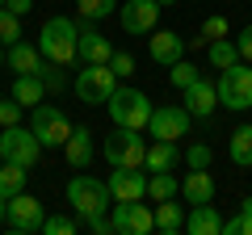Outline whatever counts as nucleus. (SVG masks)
<instances>
[{
  "mask_svg": "<svg viewBox=\"0 0 252 235\" xmlns=\"http://www.w3.org/2000/svg\"><path fill=\"white\" fill-rule=\"evenodd\" d=\"M177 193H181V181L172 172H147V198L152 202H168Z\"/></svg>",
  "mask_w": 252,
  "mask_h": 235,
  "instance_id": "obj_26",
  "label": "nucleus"
},
{
  "mask_svg": "<svg viewBox=\"0 0 252 235\" xmlns=\"http://www.w3.org/2000/svg\"><path fill=\"white\" fill-rule=\"evenodd\" d=\"M63 160L72 168H89L93 164V130L89 126H72V135L63 143Z\"/></svg>",
  "mask_w": 252,
  "mask_h": 235,
  "instance_id": "obj_19",
  "label": "nucleus"
},
{
  "mask_svg": "<svg viewBox=\"0 0 252 235\" xmlns=\"http://www.w3.org/2000/svg\"><path fill=\"white\" fill-rule=\"evenodd\" d=\"M227 155L235 168H252V126H240L227 135Z\"/></svg>",
  "mask_w": 252,
  "mask_h": 235,
  "instance_id": "obj_24",
  "label": "nucleus"
},
{
  "mask_svg": "<svg viewBox=\"0 0 252 235\" xmlns=\"http://www.w3.org/2000/svg\"><path fill=\"white\" fill-rule=\"evenodd\" d=\"M17 38H21V17L0 4V46H13Z\"/></svg>",
  "mask_w": 252,
  "mask_h": 235,
  "instance_id": "obj_31",
  "label": "nucleus"
},
{
  "mask_svg": "<svg viewBox=\"0 0 252 235\" xmlns=\"http://www.w3.org/2000/svg\"><path fill=\"white\" fill-rule=\"evenodd\" d=\"M17 122H21V105L13 97H4L0 101V126H17Z\"/></svg>",
  "mask_w": 252,
  "mask_h": 235,
  "instance_id": "obj_37",
  "label": "nucleus"
},
{
  "mask_svg": "<svg viewBox=\"0 0 252 235\" xmlns=\"http://www.w3.org/2000/svg\"><path fill=\"white\" fill-rule=\"evenodd\" d=\"M185 231L189 235H223V214H219L210 202H198V206H189V214H185Z\"/></svg>",
  "mask_w": 252,
  "mask_h": 235,
  "instance_id": "obj_18",
  "label": "nucleus"
},
{
  "mask_svg": "<svg viewBox=\"0 0 252 235\" xmlns=\"http://www.w3.org/2000/svg\"><path fill=\"white\" fill-rule=\"evenodd\" d=\"M168 4H181V0H160V9H168Z\"/></svg>",
  "mask_w": 252,
  "mask_h": 235,
  "instance_id": "obj_41",
  "label": "nucleus"
},
{
  "mask_svg": "<svg viewBox=\"0 0 252 235\" xmlns=\"http://www.w3.org/2000/svg\"><path fill=\"white\" fill-rule=\"evenodd\" d=\"M4 9L17 13V17H30V13H34V0H4Z\"/></svg>",
  "mask_w": 252,
  "mask_h": 235,
  "instance_id": "obj_39",
  "label": "nucleus"
},
{
  "mask_svg": "<svg viewBox=\"0 0 252 235\" xmlns=\"http://www.w3.org/2000/svg\"><path fill=\"white\" fill-rule=\"evenodd\" d=\"M109 223H114V235H152L156 231V218H152V206L139 202H114L109 206Z\"/></svg>",
  "mask_w": 252,
  "mask_h": 235,
  "instance_id": "obj_10",
  "label": "nucleus"
},
{
  "mask_svg": "<svg viewBox=\"0 0 252 235\" xmlns=\"http://www.w3.org/2000/svg\"><path fill=\"white\" fill-rule=\"evenodd\" d=\"M147 143H152V139H147L143 130L114 126V130L105 135V160L114 164V168H143V160H147Z\"/></svg>",
  "mask_w": 252,
  "mask_h": 235,
  "instance_id": "obj_4",
  "label": "nucleus"
},
{
  "mask_svg": "<svg viewBox=\"0 0 252 235\" xmlns=\"http://www.w3.org/2000/svg\"><path fill=\"white\" fill-rule=\"evenodd\" d=\"M42 231H46V235H76V231H80V218H67V214H46V218H42Z\"/></svg>",
  "mask_w": 252,
  "mask_h": 235,
  "instance_id": "obj_32",
  "label": "nucleus"
},
{
  "mask_svg": "<svg viewBox=\"0 0 252 235\" xmlns=\"http://www.w3.org/2000/svg\"><path fill=\"white\" fill-rule=\"evenodd\" d=\"M42 218H46L42 202H38V198H30L26 189H21V193H13V198L4 202V227H9L13 235L42 231Z\"/></svg>",
  "mask_w": 252,
  "mask_h": 235,
  "instance_id": "obj_9",
  "label": "nucleus"
},
{
  "mask_svg": "<svg viewBox=\"0 0 252 235\" xmlns=\"http://www.w3.org/2000/svg\"><path fill=\"white\" fill-rule=\"evenodd\" d=\"M109 67H114V76H118V80L135 76V59H130L126 51H114V55H109Z\"/></svg>",
  "mask_w": 252,
  "mask_h": 235,
  "instance_id": "obj_36",
  "label": "nucleus"
},
{
  "mask_svg": "<svg viewBox=\"0 0 252 235\" xmlns=\"http://www.w3.org/2000/svg\"><path fill=\"white\" fill-rule=\"evenodd\" d=\"M168 80L177 84V88H185V84L198 80V67L189 63V59H177V63H172V72H168Z\"/></svg>",
  "mask_w": 252,
  "mask_h": 235,
  "instance_id": "obj_33",
  "label": "nucleus"
},
{
  "mask_svg": "<svg viewBox=\"0 0 252 235\" xmlns=\"http://www.w3.org/2000/svg\"><path fill=\"white\" fill-rule=\"evenodd\" d=\"M215 88H219V105H227L231 114H244V109H252V63H231V67H223L219 72V80H215Z\"/></svg>",
  "mask_w": 252,
  "mask_h": 235,
  "instance_id": "obj_5",
  "label": "nucleus"
},
{
  "mask_svg": "<svg viewBox=\"0 0 252 235\" xmlns=\"http://www.w3.org/2000/svg\"><path fill=\"white\" fill-rule=\"evenodd\" d=\"M206 59L215 72H223V67L240 63V51H235V38H215V42H206Z\"/></svg>",
  "mask_w": 252,
  "mask_h": 235,
  "instance_id": "obj_25",
  "label": "nucleus"
},
{
  "mask_svg": "<svg viewBox=\"0 0 252 235\" xmlns=\"http://www.w3.org/2000/svg\"><path fill=\"white\" fill-rule=\"evenodd\" d=\"M118 21H122L126 34H135V38L152 34L156 21H160V0H126L118 9Z\"/></svg>",
  "mask_w": 252,
  "mask_h": 235,
  "instance_id": "obj_12",
  "label": "nucleus"
},
{
  "mask_svg": "<svg viewBox=\"0 0 252 235\" xmlns=\"http://www.w3.org/2000/svg\"><path fill=\"white\" fill-rule=\"evenodd\" d=\"M152 218H156V231H160V235H177V231H185V206H181L177 198L156 202V206H152Z\"/></svg>",
  "mask_w": 252,
  "mask_h": 235,
  "instance_id": "obj_22",
  "label": "nucleus"
},
{
  "mask_svg": "<svg viewBox=\"0 0 252 235\" xmlns=\"http://www.w3.org/2000/svg\"><path fill=\"white\" fill-rule=\"evenodd\" d=\"M0 164H4V160H0Z\"/></svg>",
  "mask_w": 252,
  "mask_h": 235,
  "instance_id": "obj_45",
  "label": "nucleus"
},
{
  "mask_svg": "<svg viewBox=\"0 0 252 235\" xmlns=\"http://www.w3.org/2000/svg\"><path fill=\"white\" fill-rule=\"evenodd\" d=\"M235 51H240L244 63H252V26H244V29H240V38H235Z\"/></svg>",
  "mask_w": 252,
  "mask_h": 235,
  "instance_id": "obj_38",
  "label": "nucleus"
},
{
  "mask_svg": "<svg viewBox=\"0 0 252 235\" xmlns=\"http://www.w3.org/2000/svg\"><path fill=\"white\" fill-rule=\"evenodd\" d=\"M26 176H30V168H21V164H0V193L4 198H13V193H21L26 189Z\"/></svg>",
  "mask_w": 252,
  "mask_h": 235,
  "instance_id": "obj_27",
  "label": "nucleus"
},
{
  "mask_svg": "<svg viewBox=\"0 0 252 235\" xmlns=\"http://www.w3.org/2000/svg\"><path fill=\"white\" fill-rule=\"evenodd\" d=\"M4 202H9V198H4V193H0V227H4Z\"/></svg>",
  "mask_w": 252,
  "mask_h": 235,
  "instance_id": "obj_40",
  "label": "nucleus"
},
{
  "mask_svg": "<svg viewBox=\"0 0 252 235\" xmlns=\"http://www.w3.org/2000/svg\"><path fill=\"white\" fill-rule=\"evenodd\" d=\"M185 109H189V118H210L219 109V88H215V80H206V76H198L193 84H185Z\"/></svg>",
  "mask_w": 252,
  "mask_h": 235,
  "instance_id": "obj_14",
  "label": "nucleus"
},
{
  "mask_svg": "<svg viewBox=\"0 0 252 235\" xmlns=\"http://www.w3.org/2000/svg\"><path fill=\"white\" fill-rule=\"evenodd\" d=\"M105 185L114 193V202H139L147 198V168H114Z\"/></svg>",
  "mask_w": 252,
  "mask_h": 235,
  "instance_id": "obj_13",
  "label": "nucleus"
},
{
  "mask_svg": "<svg viewBox=\"0 0 252 235\" xmlns=\"http://www.w3.org/2000/svg\"><path fill=\"white\" fill-rule=\"evenodd\" d=\"M177 164H181V147L177 143H168V139H152V143H147V160H143L147 172H172Z\"/></svg>",
  "mask_w": 252,
  "mask_h": 235,
  "instance_id": "obj_21",
  "label": "nucleus"
},
{
  "mask_svg": "<svg viewBox=\"0 0 252 235\" xmlns=\"http://www.w3.org/2000/svg\"><path fill=\"white\" fill-rule=\"evenodd\" d=\"M202 42H215V38H227V17H219V13H215V17H206V21H202Z\"/></svg>",
  "mask_w": 252,
  "mask_h": 235,
  "instance_id": "obj_35",
  "label": "nucleus"
},
{
  "mask_svg": "<svg viewBox=\"0 0 252 235\" xmlns=\"http://www.w3.org/2000/svg\"><path fill=\"white\" fill-rule=\"evenodd\" d=\"M46 147L38 143V135L30 126H0V160H9V164H21V168H34L38 160H42Z\"/></svg>",
  "mask_w": 252,
  "mask_h": 235,
  "instance_id": "obj_6",
  "label": "nucleus"
},
{
  "mask_svg": "<svg viewBox=\"0 0 252 235\" xmlns=\"http://www.w3.org/2000/svg\"><path fill=\"white\" fill-rule=\"evenodd\" d=\"M38 80L46 84V97H63V88H67V76H63V67L59 63H51V59H42V67H38Z\"/></svg>",
  "mask_w": 252,
  "mask_h": 235,
  "instance_id": "obj_29",
  "label": "nucleus"
},
{
  "mask_svg": "<svg viewBox=\"0 0 252 235\" xmlns=\"http://www.w3.org/2000/svg\"><path fill=\"white\" fill-rule=\"evenodd\" d=\"M80 21H105L109 13H118V0H76Z\"/></svg>",
  "mask_w": 252,
  "mask_h": 235,
  "instance_id": "obj_28",
  "label": "nucleus"
},
{
  "mask_svg": "<svg viewBox=\"0 0 252 235\" xmlns=\"http://www.w3.org/2000/svg\"><path fill=\"white\" fill-rule=\"evenodd\" d=\"M30 130L38 135L42 147H63L72 135V118L63 114L59 105H34L30 109Z\"/></svg>",
  "mask_w": 252,
  "mask_h": 235,
  "instance_id": "obj_8",
  "label": "nucleus"
},
{
  "mask_svg": "<svg viewBox=\"0 0 252 235\" xmlns=\"http://www.w3.org/2000/svg\"><path fill=\"white\" fill-rule=\"evenodd\" d=\"M67 206L76 210V218L109 214L114 193H109L105 181H97V176H89V172H80V176H72V181H67Z\"/></svg>",
  "mask_w": 252,
  "mask_h": 235,
  "instance_id": "obj_3",
  "label": "nucleus"
},
{
  "mask_svg": "<svg viewBox=\"0 0 252 235\" xmlns=\"http://www.w3.org/2000/svg\"><path fill=\"white\" fill-rule=\"evenodd\" d=\"M223 235H252V198L240 202L235 218H223Z\"/></svg>",
  "mask_w": 252,
  "mask_h": 235,
  "instance_id": "obj_30",
  "label": "nucleus"
},
{
  "mask_svg": "<svg viewBox=\"0 0 252 235\" xmlns=\"http://www.w3.org/2000/svg\"><path fill=\"white\" fill-rule=\"evenodd\" d=\"M147 55H152L156 63L172 67L177 59H185V38H181L177 29H152V38H147Z\"/></svg>",
  "mask_w": 252,
  "mask_h": 235,
  "instance_id": "obj_15",
  "label": "nucleus"
},
{
  "mask_svg": "<svg viewBox=\"0 0 252 235\" xmlns=\"http://www.w3.org/2000/svg\"><path fill=\"white\" fill-rule=\"evenodd\" d=\"M189 109L185 105H156L152 109V122H147V139H168V143H177V139L189 135Z\"/></svg>",
  "mask_w": 252,
  "mask_h": 235,
  "instance_id": "obj_11",
  "label": "nucleus"
},
{
  "mask_svg": "<svg viewBox=\"0 0 252 235\" xmlns=\"http://www.w3.org/2000/svg\"><path fill=\"white\" fill-rule=\"evenodd\" d=\"M248 126H252V122H248Z\"/></svg>",
  "mask_w": 252,
  "mask_h": 235,
  "instance_id": "obj_44",
  "label": "nucleus"
},
{
  "mask_svg": "<svg viewBox=\"0 0 252 235\" xmlns=\"http://www.w3.org/2000/svg\"><path fill=\"white\" fill-rule=\"evenodd\" d=\"M181 198L189 206H198V202H215V176L206 168H189V176L181 181Z\"/></svg>",
  "mask_w": 252,
  "mask_h": 235,
  "instance_id": "obj_20",
  "label": "nucleus"
},
{
  "mask_svg": "<svg viewBox=\"0 0 252 235\" xmlns=\"http://www.w3.org/2000/svg\"><path fill=\"white\" fill-rule=\"evenodd\" d=\"M13 101H17L21 109H34L46 101V84L38 80V76H17L13 80Z\"/></svg>",
  "mask_w": 252,
  "mask_h": 235,
  "instance_id": "obj_23",
  "label": "nucleus"
},
{
  "mask_svg": "<svg viewBox=\"0 0 252 235\" xmlns=\"http://www.w3.org/2000/svg\"><path fill=\"white\" fill-rule=\"evenodd\" d=\"M76 38H80V26H76L72 17L55 13V17H46L42 29H38V51H42V59H51V63L72 67L76 63Z\"/></svg>",
  "mask_w": 252,
  "mask_h": 235,
  "instance_id": "obj_1",
  "label": "nucleus"
},
{
  "mask_svg": "<svg viewBox=\"0 0 252 235\" xmlns=\"http://www.w3.org/2000/svg\"><path fill=\"white\" fill-rule=\"evenodd\" d=\"M109 55H114L109 38L97 34L93 21H84V26H80V38H76V59H80V63H109Z\"/></svg>",
  "mask_w": 252,
  "mask_h": 235,
  "instance_id": "obj_16",
  "label": "nucleus"
},
{
  "mask_svg": "<svg viewBox=\"0 0 252 235\" xmlns=\"http://www.w3.org/2000/svg\"><path fill=\"white\" fill-rule=\"evenodd\" d=\"M4 63H9L17 76H38V67H42V51H38V42L17 38L13 46H4Z\"/></svg>",
  "mask_w": 252,
  "mask_h": 235,
  "instance_id": "obj_17",
  "label": "nucleus"
},
{
  "mask_svg": "<svg viewBox=\"0 0 252 235\" xmlns=\"http://www.w3.org/2000/svg\"><path fill=\"white\" fill-rule=\"evenodd\" d=\"M0 4H4V0H0Z\"/></svg>",
  "mask_w": 252,
  "mask_h": 235,
  "instance_id": "obj_43",
  "label": "nucleus"
},
{
  "mask_svg": "<svg viewBox=\"0 0 252 235\" xmlns=\"http://www.w3.org/2000/svg\"><path fill=\"white\" fill-rule=\"evenodd\" d=\"M109 118H114V126H130V130H147V122H152V101H147L143 88H130V84H118L114 92H109L105 101Z\"/></svg>",
  "mask_w": 252,
  "mask_h": 235,
  "instance_id": "obj_2",
  "label": "nucleus"
},
{
  "mask_svg": "<svg viewBox=\"0 0 252 235\" xmlns=\"http://www.w3.org/2000/svg\"><path fill=\"white\" fill-rule=\"evenodd\" d=\"M76 97L84 101V105H105L109 101V92L118 88V76H114V67L109 63H84L80 72H76Z\"/></svg>",
  "mask_w": 252,
  "mask_h": 235,
  "instance_id": "obj_7",
  "label": "nucleus"
},
{
  "mask_svg": "<svg viewBox=\"0 0 252 235\" xmlns=\"http://www.w3.org/2000/svg\"><path fill=\"white\" fill-rule=\"evenodd\" d=\"M185 164H189V168H210V164H215V151H210L206 143H193L185 151Z\"/></svg>",
  "mask_w": 252,
  "mask_h": 235,
  "instance_id": "obj_34",
  "label": "nucleus"
},
{
  "mask_svg": "<svg viewBox=\"0 0 252 235\" xmlns=\"http://www.w3.org/2000/svg\"><path fill=\"white\" fill-rule=\"evenodd\" d=\"M0 67H4V46H0Z\"/></svg>",
  "mask_w": 252,
  "mask_h": 235,
  "instance_id": "obj_42",
  "label": "nucleus"
}]
</instances>
